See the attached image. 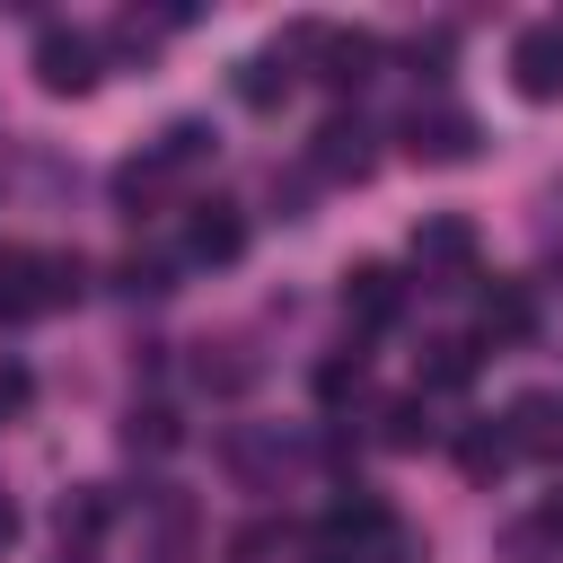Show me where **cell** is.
Masks as SVG:
<instances>
[{"label": "cell", "mask_w": 563, "mask_h": 563, "mask_svg": "<svg viewBox=\"0 0 563 563\" xmlns=\"http://www.w3.org/2000/svg\"><path fill=\"white\" fill-rule=\"evenodd\" d=\"M79 299V255H53V246H0V317L26 325V317H53Z\"/></svg>", "instance_id": "6da1fadb"}, {"label": "cell", "mask_w": 563, "mask_h": 563, "mask_svg": "<svg viewBox=\"0 0 563 563\" xmlns=\"http://www.w3.org/2000/svg\"><path fill=\"white\" fill-rule=\"evenodd\" d=\"M97 70H106V44H97L88 26H44V35H35V79H44L53 97H88Z\"/></svg>", "instance_id": "7a4b0ae2"}, {"label": "cell", "mask_w": 563, "mask_h": 563, "mask_svg": "<svg viewBox=\"0 0 563 563\" xmlns=\"http://www.w3.org/2000/svg\"><path fill=\"white\" fill-rule=\"evenodd\" d=\"M475 114L466 106H413V123H405V150L422 158V167H466L475 158Z\"/></svg>", "instance_id": "3957f363"}, {"label": "cell", "mask_w": 563, "mask_h": 563, "mask_svg": "<svg viewBox=\"0 0 563 563\" xmlns=\"http://www.w3.org/2000/svg\"><path fill=\"white\" fill-rule=\"evenodd\" d=\"M413 264H422V282L457 290V282L475 273V220H457V211H431V220L413 229Z\"/></svg>", "instance_id": "277c9868"}, {"label": "cell", "mask_w": 563, "mask_h": 563, "mask_svg": "<svg viewBox=\"0 0 563 563\" xmlns=\"http://www.w3.org/2000/svg\"><path fill=\"white\" fill-rule=\"evenodd\" d=\"M378 132L361 123V114H325L317 123V141H308V158H317V176H334V185H361L369 167H378V150H369Z\"/></svg>", "instance_id": "5b68a950"}, {"label": "cell", "mask_w": 563, "mask_h": 563, "mask_svg": "<svg viewBox=\"0 0 563 563\" xmlns=\"http://www.w3.org/2000/svg\"><path fill=\"white\" fill-rule=\"evenodd\" d=\"M510 88L537 97V106L563 97V26H519V44H510Z\"/></svg>", "instance_id": "8992f818"}, {"label": "cell", "mask_w": 563, "mask_h": 563, "mask_svg": "<svg viewBox=\"0 0 563 563\" xmlns=\"http://www.w3.org/2000/svg\"><path fill=\"white\" fill-rule=\"evenodd\" d=\"M501 440H510V457L563 466V396H519V405L501 413Z\"/></svg>", "instance_id": "52a82bcc"}, {"label": "cell", "mask_w": 563, "mask_h": 563, "mask_svg": "<svg viewBox=\"0 0 563 563\" xmlns=\"http://www.w3.org/2000/svg\"><path fill=\"white\" fill-rule=\"evenodd\" d=\"M343 317H352V325H396V317H405L396 264H352V273H343Z\"/></svg>", "instance_id": "ba28073f"}, {"label": "cell", "mask_w": 563, "mask_h": 563, "mask_svg": "<svg viewBox=\"0 0 563 563\" xmlns=\"http://www.w3.org/2000/svg\"><path fill=\"white\" fill-rule=\"evenodd\" d=\"M185 255H194V264H238V255H246V220H238V202H194V220H185Z\"/></svg>", "instance_id": "9c48e42d"}, {"label": "cell", "mask_w": 563, "mask_h": 563, "mask_svg": "<svg viewBox=\"0 0 563 563\" xmlns=\"http://www.w3.org/2000/svg\"><path fill=\"white\" fill-rule=\"evenodd\" d=\"M378 53H387L378 35H317V79L325 88H361L378 70Z\"/></svg>", "instance_id": "30bf717a"}, {"label": "cell", "mask_w": 563, "mask_h": 563, "mask_svg": "<svg viewBox=\"0 0 563 563\" xmlns=\"http://www.w3.org/2000/svg\"><path fill=\"white\" fill-rule=\"evenodd\" d=\"M475 361H484V343L475 334H431L422 343V396L440 387V396H457L466 378H475Z\"/></svg>", "instance_id": "8fae6325"}, {"label": "cell", "mask_w": 563, "mask_h": 563, "mask_svg": "<svg viewBox=\"0 0 563 563\" xmlns=\"http://www.w3.org/2000/svg\"><path fill=\"white\" fill-rule=\"evenodd\" d=\"M378 440H387L396 457H413V449H431V440H440V422H431V396H422V387H413V396H396V405L378 413Z\"/></svg>", "instance_id": "7c38bea8"}, {"label": "cell", "mask_w": 563, "mask_h": 563, "mask_svg": "<svg viewBox=\"0 0 563 563\" xmlns=\"http://www.w3.org/2000/svg\"><path fill=\"white\" fill-rule=\"evenodd\" d=\"M537 334V299L519 290V282H493V299H484V343H528Z\"/></svg>", "instance_id": "4fadbf2b"}, {"label": "cell", "mask_w": 563, "mask_h": 563, "mask_svg": "<svg viewBox=\"0 0 563 563\" xmlns=\"http://www.w3.org/2000/svg\"><path fill=\"white\" fill-rule=\"evenodd\" d=\"M501 466H510L501 422H466V431H457V475H466V484H501Z\"/></svg>", "instance_id": "5bb4252c"}, {"label": "cell", "mask_w": 563, "mask_h": 563, "mask_svg": "<svg viewBox=\"0 0 563 563\" xmlns=\"http://www.w3.org/2000/svg\"><path fill=\"white\" fill-rule=\"evenodd\" d=\"M238 97H246V106H282V97H290V53H282V44H273V53H246V62H238Z\"/></svg>", "instance_id": "9a60e30c"}, {"label": "cell", "mask_w": 563, "mask_h": 563, "mask_svg": "<svg viewBox=\"0 0 563 563\" xmlns=\"http://www.w3.org/2000/svg\"><path fill=\"white\" fill-rule=\"evenodd\" d=\"M211 158V123H167L158 141H150V167L158 176H185V167H202Z\"/></svg>", "instance_id": "2e32d148"}, {"label": "cell", "mask_w": 563, "mask_h": 563, "mask_svg": "<svg viewBox=\"0 0 563 563\" xmlns=\"http://www.w3.org/2000/svg\"><path fill=\"white\" fill-rule=\"evenodd\" d=\"M106 519H114V493H97V484H88V493H70V501H62V545H97V537H106Z\"/></svg>", "instance_id": "e0dca14e"}, {"label": "cell", "mask_w": 563, "mask_h": 563, "mask_svg": "<svg viewBox=\"0 0 563 563\" xmlns=\"http://www.w3.org/2000/svg\"><path fill=\"white\" fill-rule=\"evenodd\" d=\"M361 387H369V361H361V352L317 361V405H343V396H361Z\"/></svg>", "instance_id": "ac0fdd59"}, {"label": "cell", "mask_w": 563, "mask_h": 563, "mask_svg": "<svg viewBox=\"0 0 563 563\" xmlns=\"http://www.w3.org/2000/svg\"><path fill=\"white\" fill-rule=\"evenodd\" d=\"M194 369H202V387H220V396H238V387L255 378V361H238V343H202Z\"/></svg>", "instance_id": "d6986e66"}, {"label": "cell", "mask_w": 563, "mask_h": 563, "mask_svg": "<svg viewBox=\"0 0 563 563\" xmlns=\"http://www.w3.org/2000/svg\"><path fill=\"white\" fill-rule=\"evenodd\" d=\"M123 440H132V449H150V457H158V449H176V440H185V431H176V413H167V405H132V422H123Z\"/></svg>", "instance_id": "ffe728a7"}, {"label": "cell", "mask_w": 563, "mask_h": 563, "mask_svg": "<svg viewBox=\"0 0 563 563\" xmlns=\"http://www.w3.org/2000/svg\"><path fill=\"white\" fill-rule=\"evenodd\" d=\"M26 396H35V369L0 352V422H18V413H26Z\"/></svg>", "instance_id": "44dd1931"}, {"label": "cell", "mask_w": 563, "mask_h": 563, "mask_svg": "<svg viewBox=\"0 0 563 563\" xmlns=\"http://www.w3.org/2000/svg\"><path fill=\"white\" fill-rule=\"evenodd\" d=\"M537 537H563V484H554V493L537 501Z\"/></svg>", "instance_id": "7402d4cb"}, {"label": "cell", "mask_w": 563, "mask_h": 563, "mask_svg": "<svg viewBox=\"0 0 563 563\" xmlns=\"http://www.w3.org/2000/svg\"><path fill=\"white\" fill-rule=\"evenodd\" d=\"M9 545H18V501L0 493V554H9Z\"/></svg>", "instance_id": "603a6c76"}, {"label": "cell", "mask_w": 563, "mask_h": 563, "mask_svg": "<svg viewBox=\"0 0 563 563\" xmlns=\"http://www.w3.org/2000/svg\"><path fill=\"white\" fill-rule=\"evenodd\" d=\"M554 26H563V18H554Z\"/></svg>", "instance_id": "cb8c5ba5"}]
</instances>
